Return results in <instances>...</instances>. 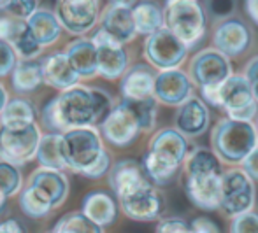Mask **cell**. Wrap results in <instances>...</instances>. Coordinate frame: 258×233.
<instances>
[{
	"instance_id": "1",
	"label": "cell",
	"mask_w": 258,
	"mask_h": 233,
	"mask_svg": "<svg viewBox=\"0 0 258 233\" xmlns=\"http://www.w3.org/2000/svg\"><path fill=\"white\" fill-rule=\"evenodd\" d=\"M183 186L188 202L206 212L220 210L221 176L225 167L211 149H190L183 163Z\"/></svg>"
},
{
	"instance_id": "2",
	"label": "cell",
	"mask_w": 258,
	"mask_h": 233,
	"mask_svg": "<svg viewBox=\"0 0 258 233\" xmlns=\"http://www.w3.org/2000/svg\"><path fill=\"white\" fill-rule=\"evenodd\" d=\"M190 149V140L174 126L156 130L151 133L148 149L141 160L144 176L156 188L170 184L183 169Z\"/></svg>"
},
{
	"instance_id": "3",
	"label": "cell",
	"mask_w": 258,
	"mask_h": 233,
	"mask_svg": "<svg viewBox=\"0 0 258 233\" xmlns=\"http://www.w3.org/2000/svg\"><path fill=\"white\" fill-rule=\"evenodd\" d=\"M206 105H213L225 112V118L241 123H253L258 116V104L253 98L249 85L241 72H234L216 88L199 90Z\"/></svg>"
},
{
	"instance_id": "4",
	"label": "cell",
	"mask_w": 258,
	"mask_h": 233,
	"mask_svg": "<svg viewBox=\"0 0 258 233\" xmlns=\"http://www.w3.org/2000/svg\"><path fill=\"white\" fill-rule=\"evenodd\" d=\"M258 145V133L253 123H241L221 118L211 128V151L221 165L239 167Z\"/></svg>"
},
{
	"instance_id": "5",
	"label": "cell",
	"mask_w": 258,
	"mask_h": 233,
	"mask_svg": "<svg viewBox=\"0 0 258 233\" xmlns=\"http://www.w3.org/2000/svg\"><path fill=\"white\" fill-rule=\"evenodd\" d=\"M53 100L63 133L67 130L100 125L102 121L92 86H72L65 92H60Z\"/></svg>"
},
{
	"instance_id": "6",
	"label": "cell",
	"mask_w": 258,
	"mask_h": 233,
	"mask_svg": "<svg viewBox=\"0 0 258 233\" xmlns=\"http://www.w3.org/2000/svg\"><path fill=\"white\" fill-rule=\"evenodd\" d=\"M61 158L65 170L85 176L105 152L104 140L95 126L88 128H74L61 133L60 140Z\"/></svg>"
},
{
	"instance_id": "7",
	"label": "cell",
	"mask_w": 258,
	"mask_h": 233,
	"mask_svg": "<svg viewBox=\"0 0 258 233\" xmlns=\"http://www.w3.org/2000/svg\"><path fill=\"white\" fill-rule=\"evenodd\" d=\"M165 28L188 49L195 47L207 32V14L197 0H170L163 7Z\"/></svg>"
},
{
	"instance_id": "8",
	"label": "cell",
	"mask_w": 258,
	"mask_h": 233,
	"mask_svg": "<svg viewBox=\"0 0 258 233\" xmlns=\"http://www.w3.org/2000/svg\"><path fill=\"white\" fill-rule=\"evenodd\" d=\"M256 203L255 183L239 167H228L221 176L220 210L227 217L241 216L253 210Z\"/></svg>"
},
{
	"instance_id": "9",
	"label": "cell",
	"mask_w": 258,
	"mask_h": 233,
	"mask_svg": "<svg viewBox=\"0 0 258 233\" xmlns=\"http://www.w3.org/2000/svg\"><path fill=\"white\" fill-rule=\"evenodd\" d=\"M116 202H118V209H121V212L128 219L139 221V223L160 221L165 212L163 193L148 179L118 196Z\"/></svg>"
},
{
	"instance_id": "10",
	"label": "cell",
	"mask_w": 258,
	"mask_h": 233,
	"mask_svg": "<svg viewBox=\"0 0 258 233\" xmlns=\"http://www.w3.org/2000/svg\"><path fill=\"white\" fill-rule=\"evenodd\" d=\"M186 74L195 90L216 88L234 74V65L220 51L209 46L191 54L186 65Z\"/></svg>"
},
{
	"instance_id": "11",
	"label": "cell",
	"mask_w": 258,
	"mask_h": 233,
	"mask_svg": "<svg viewBox=\"0 0 258 233\" xmlns=\"http://www.w3.org/2000/svg\"><path fill=\"white\" fill-rule=\"evenodd\" d=\"M253 30L239 16H227L214 23L213 34H211V47L220 51L228 60H234L246 54L253 46Z\"/></svg>"
},
{
	"instance_id": "12",
	"label": "cell",
	"mask_w": 258,
	"mask_h": 233,
	"mask_svg": "<svg viewBox=\"0 0 258 233\" xmlns=\"http://www.w3.org/2000/svg\"><path fill=\"white\" fill-rule=\"evenodd\" d=\"M188 53L190 49L167 28H162L156 34L146 37L143 46L144 60L156 72L181 68V65L188 60Z\"/></svg>"
},
{
	"instance_id": "13",
	"label": "cell",
	"mask_w": 258,
	"mask_h": 233,
	"mask_svg": "<svg viewBox=\"0 0 258 233\" xmlns=\"http://www.w3.org/2000/svg\"><path fill=\"white\" fill-rule=\"evenodd\" d=\"M97 130H99L102 140L121 149L132 145L143 135V130H141L136 114L123 100L119 104H114L112 111L105 116Z\"/></svg>"
},
{
	"instance_id": "14",
	"label": "cell",
	"mask_w": 258,
	"mask_h": 233,
	"mask_svg": "<svg viewBox=\"0 0 258 233\" xmlns=\"http://www.w3.org/2000/svg\"><path fill=\"white\" fill-rule=\"evenodd\" d=\"M39 125L27 126L23 130H6L0 128V160L18 167L32 162L41 140Z\"/></svg>"
},
{
	"instance_id": "15",
	"label": "cell",
	"mask_w": 258,
	"mask_h": 233,
	"mask_svg": "<svg viewBox=\"0 0 258 233\" xmlns=\"http://www.w3.org/2000/svg\"><path fill=\"white\" fill-rule=\"evenodd\" d=\"M54 16L61 30L72 35H85L99 23L100 2L97 0H61L54 7Z\"/></svg>"
},
{
	"instance_id": "16",
	"label": "cell",
	"mask_w": 258,
	"mask_h": 233,
	"mask_svg": "<svg viewBox=\"0 0 258 233\" xmlns=\"http://www.w3.org/2000/svg\"><path fill=\"white\" fill-rule=\"evenodd\" d=\"M92 42L97 49V75L107 81L121 79L126 68L130 67V56L125 46L111 39L100 28L92 37Z\"/></svg>"
},
{
	"instance_id": "17",
	"label": "cell",
	"mask_w": 258,
	"mask_h": 233,
	"mask_svg": "<svg viewBox=\"0 0 258 233\" xmlns=\"http://www.w3.org/2000/svg\"><path fill=\"white\" fill-rule=\"evenodd\" d=\"M195 95V86L191 85L184 68H172V70L156 72L153 98L158 105L165 107H179L181 104Z\"/></svg>"
},
{
	"instance_id": "18",
	"label": "cell",
	"mask_w": 258,
	"mask_h": 233,
	"mask_svg": "<svg viewBox=\"0 0 258 233\" xmlns=\"http://www.w3.org/2000/svg\"><path fill=\"white\" fill-rule=\"evenodd\" d=\"M211 126V111L201 97L194 95L184 104L176 107L174 114V128L183 137L197 139L202 137Z\"/></svg>"
},
{
	"instance_id": "19",
	"label": "cell",
	"mask_w": 258,
	"mask_h": 233,
	"mask_svg": "<svg viewBox=\"0 0 258 233\" xmlns=\"http://www.w3.org/2000/svg\"><path fill=\"white\" fill-rule=\"evenodd\" d=\"M100 30L119 44H128L137 37L132 18V2H111L100 13Z\"/></svg>"
},
{
	"instance_id": "20",
	"label": "cell",
	"mask_w": 258,
	"mask_h": 233,
	"mask_svg": "<svg viewBox=\"0 0 258 233\" xmlns=\"http://www.w3.org/2000/svg\"><path fill=\"white\" fill-rule=\"evenodd\" d=\"M28 186L41 193L54 210L65 203L69 196V189H71V183H69V177L65 176V172L39 167L30 176Z\"/></svg>"
},
{
	"instance_id": "21",
	"label": "cell",
	"mask_w": 258,
	"mask_h": 233,
	"mask_svg": "<svg viewBox=\"0 0 258 233\" xmlns=\"http://www.w3.org/2000/svg\"><path fill=\"white\" fill-rule=\"evenodd\" d=\"M156 70L148 63H136L126 68L119 81L123 100H146L153 97Z\"/></svg>"
},
{
	"instance_id": "22",
	"label": "cell",
	"mask_w": 258,
	"mask_h": 233,
	"mask_svg": "<svg viewBox=\"0 0 258 233\" xmlns=\"http://www.w3.org/2000/svg\"><path fill=\"white\" fill-rule=\"evenodd\" d=\"M39 67H41L42 83H46L58 92H65V90L79 85V75L72 70L63 53L48 54L39 61Z\"/></svg>"
},
{
	"instance_id": "23",
	"label": "cell",
	"mask_w": 258,
	"mask_h": 233,
	"mask_svg": "<svg viewBox=\"0 0 258 233\" xmlns=\"http://www.w3.org/2000/svg\"><path fill=\"white\" fill-rule=\"evenodd\" d=\"M61 53L65 54L69 65L79 75V79H88L97 75V49L92 39H74V41L65 46V51H61Z\"/></svg>"
},
{
	"instance_id": "24",
	"label": "cell",
	"mask_w": 258,
	"mask_h": 233,
	"mask_svg": "<svg viewBox=\"0 0 258 233\" xmlns=\"http://www.w3.org/2000/svg\"><path fill=\"white\" fill-rule=\"evenodd\" d=\"M81 214H85L90 221L99 224L100 228L111 226L118 219V202L114 196L105 191H93L83 198Z\"/></svg>"
},
{
	"instance_id": "25",
	"label": "cell",
	"mask_w": 258,
	"mask_h": 233,
	"mask_svg": "<svg viewBox=\"0 0 258 233\" xmlns=\"http://www.w3.org/2000/svg\"><path fill=\"white\" fill-rule=\"evenodd\" d=\"M146 179L148 177L144 176L141 162L132 158H125L116 162L107 174L109 188L112 189L116 198L121 196L123 193H126L128 189H132L134 186H137V184L144 183Z\"/></svg>"
},
{
	"instance_id": "26",
	"label": "cell",
	"mask_w": 258,
	"mask_h": 233,
	"mask_svg": "<svg viewBox=\"0 0 258 233\" xmlns=\"http://www.w3.org/2000/svg\"><path fill=\"white\" fill-rule=\"evenodd\" d=\"M25 23H27V28L30 30V34L34 35V39L39 42L42 49L53 46L61 37V27L58 23L56 16H54V11L51 9L39 7Z\"/></svg>"
},
{
	"instance_id": "27",
	"label": "cell",
	"mask_w": 258,
	"mask_h": 233,
	"mask_svg": "<svg viewBox=\"0 0 258 233\" xmlns=\"http://www.w3.org/2000/svg\"><path fill=\"white\" fill-rule=\"evenodd\" d=\"M37 123V112L32 102L25 98H13L6 104L0 112V128L6 130H23Z\"/></svg>"
},
{
	"instance_id": "28",
	"label": "cell",
	"mask_w": 258,
	"mask_h": 233,
	"mask_svg": "<svg viewBox=\"0 0 258 233\" xmlns=\"http://www.w3.org/2000/svg\"><path fill=\"white\" fill-rule=\"evenodd\" d=\"M132 18L136 25L137 35L156 34L158 30L165 28V18H163V7L155 2H136L132 4Z\"/></svg>"
},
{
	"instance_id": "29",
	"label": "cell",
	"mask_w": 258,
	"mask_h": 233,
	"mask_svg": "<svg viewBox=\"0 0 258 233\" xmlns=\"http://www.w3.org/2000/svg\"><path fill=\"white\" fill-rule=\"evenodd\" d=\"M42 85V75L39 61L18 60L11 72V86L16 93H32Z\"/></svg>"
},
{
	"instance_id": "30",
	"label": "cell",
	"mask_w": 258,
	"mask_h": 233,
	"mask_svg": "<svg viewBox=\"0 0 258 233\" xmlns=\"http://www.w3.org/2000/svg\"><path fill=\"white\" fill-rule=\"evenodd\" d=\"M60 140H61L60 133H42L41 135L35 158H37L39 165L42 169L60 170V172L65 170V163L60 151Z\"/></svg>"
},
{
	"instance_id": "31",
	"label": "cell",
	"mask_w": 258,
	"mask_h": 233,
	"mask_svg": "<svg viewBox=\"0 0 258 233\" xmlns=\"http://www.w3.org/2000/svg\"><path fill=\"white\" fill-rule=\"evenodd\" d=\"M20 209L25 216L32 217V219H41L53 212L48 200L28 184L20 191Z\"/></svg>"
},
{
	"instance_id": "32",
	"label": "cell",
	"mask_w": 258,
	"mask_h": 233,
	"mask_svg": "<svg viewBox=\"0 0 258 233\" xmlns=\"http://www.w3.org/2000/svg\"><path fill=\"white\" fill-rule=\"evenodd\" d=\"M123 102L136 114L143 133H153L156 126V118H158V102L153 97L146 98V100H123Z\"/></svg>"
},
{
	"instance_id": "33",
	"label": "cell",
	"mask_w": 258,
	"mask_h": 233,
	"mask_svg": "<svg viewBox=\"0 0 258 233\" xmlns=\"http://www.w3.org/2000/svg\"><path fill=\"white\" fill-rule=\"evenodd\" d=\"M53 233H105L104 228L90 221L81 212H69L58 219Z\"/></svg>"
},
{
	"instance_id": "34",
	"label": "cell",
	"mask_w": 258,
	"mask_h": 233,
	"mask_svg": "<svg viewBox=\"0 0 258 233\" xmlns=\"http://www.w3.org/2000/svg\"><path fill=\"white\" fill-rule=\"evenodd\" d=\"M23 189V176L18 167L0 160V193L6 198L16 196Z\"/></svg>"
},
{
	"instance_id": "35",
	"label": "cell",
	"mask_w": 258,
	"mask_h": 233,
	"mask_svg": "<svg viewBox=\"0 0 258 233\" xmlns=\"http://www.w3.org/2000/svg\"><path fill=\"white\" fill-rule=\"evenodd\" d=\"M11 47H13V51L16 53V56L20 60H27V61L35 60L42 53V47L39 46V42L30 34V30L27 28V23H25V28L21 30V34L13 41Z\"/></svg>"
},
{
	"instance_id": "36",
	"label": "cell",
	"mask_w": 258,
	"mask_h": 233,
	"mask_svg": "<svg viewBox=\"0 0 258 233\" xmlns=\"http://www.w3.org/2000/svg\"><path fill=\"white\" fill-rule=\"evenodd\" d=\"M23 28H25V21L11 16L6 9L0 11V42H6V44L11 46L14 39L21 34Z\"/></svg>"
},
{
	"instance_id": "37",
	"label": "cell",
	"mask_w": 258,
	"mask_h": 233,
	"mask_svg": "<svg viewBox=\"0 0 258 233\" xmlns=\"http://www.w3.org/2000/svg\"><path fill=\"white\" fill-rule=\"evenodd\" d=\"M228 233H258V214L249 210L230 219Z\"/></svg>"
},
{
	"instance_id": "38",
	"label": "cell",
	"mask_w": 258,
	"mask_h": 233,
	"mask_svg": "<svg viewBox=\"0 0 258 233\" xmlns=\"http://www.w3.org/2000/svg\"><path fill=\"white\" fill-rule=\"evenodd\" d=\"M37 9L39 2H35V0H13V2H7L6 7V11L11 16L18 18L21 21H27Z\"/></svg>"
},
{
	"instance_id": "39",
	"label": "cell",
	"mask_w": 258,
	"mask_h": 233,
	"mask_svg": "<svg viewBox=\"0 0 258 233\" xmlns=\"http://www.w3.org/2000/svg\"><path fill=\"white\" fill-rule=\"evenodd\" d=\"M155 233H194L190 223L183 217H162L156 223Z\"/></svg>"
},
{
	"instance_id": "40",
	"label": "cell",
	"mask_w": 258,
	"mask_h": 233,
	"mask_svg": "<svg viewBox=\"0 0 258 233\" xmlns=\"http://www.w3.org/2000/svg\"><path fill=\"white\" fill-rule=\"evenodd\" d=\"M18 63V56L13 51V47L6 42H0V77L11 75L13 68Z\"/></svg>"
},
{
	"instance_id": "41",
	"label": "cell",
	"mask_w": 258,
	"mask_h": 233,
	"mask_svg": "<svg viewBox=\"0 0 258 233\" xmlns=\"http://www.w3.org/2000/svg\"><path fill=\"white\" fill-rule=\"evenodd\" d=\"M241 74L246 77V81H248V85H249V90H251V93H253V98H255V102L258 104V54L246 61Z\"/></svg>"
},
{
	"instance_id": "42",
	"label": "cell",
	"mask_w": 258,
	"mask_h": 233,
	"mask_svg": "<svg viewBox=\"0 0 258 233\" xmlns=\"http://www.w3.org/2000/svg\"><path fill=\"white\" fill-rule=\"evenodd\" d=\"M111 167H112L111 156H109V152L105 151L104 154H102V158H100L99 162H97L95 165H93L92 169H90L83 177H86V179H93V181H95V179H102L104 176H107V174H109Z\"/></svg>"
},
{
	"instance_id": "43",
	"label": "cell",
	"mask_w": 258,
	"mask_h": 233,
	"mask_svg": "<svg viewBox=\"0 0 258 233\" xmlns=\"http://www.w3.org/2000/svg\"><path fill=\"white\" fill-rule=\"evenodd\" d=\"M239 169H241L253 183H258V145L246 156V160L239 165Z\"/></svg>"
},
{
	"instance_id": "44",
	"label": "cell",
	"mask_w": 258,
	"mask_h": 233,
	"mask_svg": "<svg viewBox=\"0 0 258 233\" xmlns=\"http://www.w3.org/2000/svg\"><path fill=\"white\" fill-rule=\"evenodd\" d=\"M190 228L194 233H221L220 226H218L211 217H206V216H199V217H195V219H191Z\"/></svg>"
},
{
	"instance_id": "45",
	"label": "cell",
	"mask_w": 258,
	"mask_h": 233,
	"mask_svg": "<svg viewBox=\"0 0 258 233\" xmlns=\"http://www.w3.org/2000/svg\"><path fill=\"white\" fill-rule=\"evenodd\" d=\"M0 233H27V230L20 221L6 219L0 223Z\"/></svg>"
},
{
	"instance_id": "46",
	"label": "cell",
	"mask_w": 258,
	"mask_h": 233,
	"mask_svg": "<svg viewBox=\"0 0 258 233\" xmlns=\"http://www.w3.org/2000/svg\"><path fill=\"white\" fill-rule=\"evenodd\" d=\"M244 9H246V13H248L249 20L258 27V0H249V2H246Z\"/></svg>"
},
{
	"instance_id": "47",
	"label": "cell",
	"mask_w": 258,
	"mask_h": 233,
	"mask_svg": "<svg viewBox=\"0 0 258 233\" xmlns=\"http://www.w3.org/2000/svg\"><path fill=\"white\" fill-rule=\"evenodd\" d=\"M7 102H9V93H7L6 86L0 83V112L4 111V107H6Z\"/></svg>"
},
{
	"instance_id": "48",
	"label": "cell",
	"mask_w": 258,
	"mask_h": 233,
	"mask_svg": "<svg viewBox=\"0 0 258 233\" xmlns=\"http://www.w3.org/2000/svg\"><path fill=\"white\" fill-rule=\"evenodd\" d=\"M6 202H7V198L0 193V214H2V210L6 209Z\"/></svg>"
},
{
	"instance_id": "49",
	"label": "cell",
	"mask_w": 258,
	"mask_h": 233,
	"mask_svg": "<svg viewBox=\"0 0 258 233\" xmlns=\"http://www.w3.org/2000/svg\"><path fill=\"white\" fill-rule=\"evenodd\" d=\"M253 126H255V130H256V133H258V116L255 118V121H253Z\"/></svg>"
},
{
	"instance_id": "50",
	"label": "cell",
	"mask_w": 258,
	"mask_h": 233,
	"mask_svg": "<svg viewBox=\"0 0 258 233\" xmlns=\"http://www.w3.org/2000/svg\"><path fill=\"white\" fill-rule=\"evenodd\" d=\"M7 7V2H0V11H4Z\"/></svg>"
},
{
	"instance_id": "51",
	"label": "cell",
	"mask_w": 258,
	"mask_h": 233,
	"mask_svg": "<svg viewBox=\"0 0 258 233\" xmlns=\"http://www.w3.org/2000/svg\"><path fill=\"white\" fill-rule=\"evenodd\" d=\"M46 233H53V230H49V231H46Z\"/></svg>"
}]
</instances>
